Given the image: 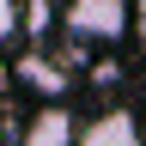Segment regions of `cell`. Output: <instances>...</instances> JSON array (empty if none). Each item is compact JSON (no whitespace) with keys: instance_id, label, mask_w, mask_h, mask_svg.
I'll return each mask as SVG.
<instances>
[{"instance_id":"6da1fadb","label":"cell","mask_w":146,"mask_h":146,"mask_svg":"<svg viewBox=\"0 0 146 146\" xmlns=\"http://www.w3.org/2000/svg\"><path fill=\"white\" fill-rule=\"evenodd\" d=\"M67 36L79 43H122L128 36V0H67Z\"/></svg>"},{"instance_id":"7a4b0ae2","label":"cell","mask_w":146,"mask_h":146,"mask_svg":"<svg viewBox=\"0 0 146 146\" xmlns=\"http://www.w3.org/2000/svg\"><path fill=\"white\" fill-rule=\"evenodd\" d=\"M73 140H79V122H73L67 104H43L25 122V146H73Z\"/></svg>"},{"instance_id":"3957f363","label":"cell","mask_w":146,"mask_h":146,"mask_svg":"<svg viewBox=\"0 0 146 146\" xmlns=\"http://www.w3.org/2000/svg\"><path fill=\"white\" fill-rule=\"evenodd\" d=\"M73 146H146V140H140V122L128 116V110H110V116L85 122Z\"/></svg>"},{"instance_id":"277c9868","label":"cell","mask_w":146,"mask_h":146,"mask_svg":"<svg viewBox=\"0 0 146 146\" xmlns=\"http://www.w3.org/2000/svg\"><path fill=\"white\" fill-rule=\"evenodd\" d=\"M18 79H25L31 91H43L49 104H61V91H67V73L55 67L49 55H36V49H31V55H18Z\"/></svg>"},{"instance_id":"5b68a950","label":"cell","mask_w":146,"mask_h":146,"mask_svg":"<svg viewBox=\"0 0 146 146\" xmlns=\"http://www.w3.org/2000/svg\"><path fill=\"white\" fill-rule=\"evenodd\" d=\"M128 31H134L140 49H146V0H128Z\"/></svg>"},{"instance_id":"8992f818","label":"cell","mask_w":146,"mask_h":146,"mask_svg":"<svg viewBox=\"0 0 146 146\" xmlns=\"http://www.w3.org/2000/svg\"><path fill=\"white\" fill-rule=\"evenodd\" d=\"M12 25H18V0H0V36H12Z\"/></svg>"},{"instance_id":"52a82bcc","label":"cell","mask_w":146,"mask_h":146,"mask_svg":"<svg viewBox=\"0 0 146 146\" xmlns=\"http://www.w3.org/2000/svg\"><path fill=\"white\" fill-rule=\"evenodd\" d=\"M140 140H146V116H140Z\"/></svg>"}]
</instances>
